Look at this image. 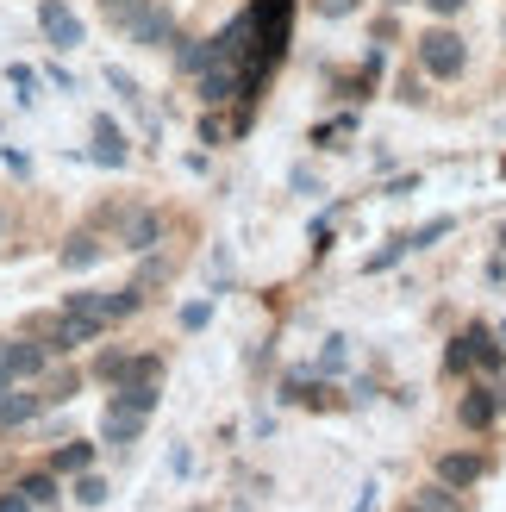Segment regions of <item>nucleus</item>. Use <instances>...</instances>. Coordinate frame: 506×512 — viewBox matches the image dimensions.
<instances>
[{
  "mask_svg": "<svg viewBox=\"0 0 506 512\" xmlns=\"http://www.w3.org/2000/svg\"><path fill=\"white\" fill-rule=\"evenodd\" d=\"M107 88L125 100V107H144V94H138V82H132V69H119V63H107Z\"/></svg>",
  "mask_w": 506,
  "mask_h": 512,
  "instance_id": "32",
  "label": "nucleus"
},
{
  "mask_svg": "<svg viewBox=\"0 0 506 512\" xmlns=\"http://www.w3.org/2000/svg\"><path fill=\"white\" fill-rule=\"evenodd\" d=\"M194 132H200V144H207V150H225V144H232V119H225V107H200Z\"/></svg>",
  "mask_w": 506,
  "mask_h": 512,
  "instance_id": "25",
  "label": "nucleus"
},
{
  "mask_svg": "<svg viewBox=\"0 0 506 512\" xmlns=\"http://www.w3.org/2000/svg\"><path fill=\"white\" fill-rule=\"evenodd\" d=\"M363 13V0H319V19H350Z\"/></svg>",
  "mask_w": 506,
  "mask_h": 512,
  "instance_id": "36",
  "label": "nucleus"
},
{
  "mask_svg": "<svg viewBox=\"0 0 506 512\" xmlns=\"http://www.w3.org/2000/svg\"><path fill=\"white\" fill-rule=\"evenodd\" d=\"M144 438V419L138 413H107V419H100V444H107V450H125V444H138Z\"/></svg>",
  "mask_w": 506,
  "mask_h": 512,
  "instance_id": "21",
  "label": "nucleus"
},
{
  "mask_svg": "<svg viewBox=\"0 0 506 512\" xmlns=\"http://www.w3.org/2000/svg\"><path fill=\"white\" fill-rule=\"evenodd\" d=\"M44 82H50V88H63V94H75V75H69V69H57V63L44 69Z\"/></svg>",
  "mask_w": 506,
  "mask_h": 512,
  "instance_id": "41",
  "label": "nucleus"
},
{
  "mask_svg": "<svg viewBox=\"0 0 506 512\" xmlns=\"http://www.w3.org/2000/svg\"><path fill=\"white\" fill-rule=\"evenodd\" d=\"M132 281H138L144 294H150V288H163V281H169V256H163V250H144V263H138Z\"/></svg>",
  "mask_w": 506,
  "mask_h": 512,
  "instance_id": "29",
  "label": "nucleus"
},
{
  "mask_svg": "<svg viewBox=\"0 0 506 512\" xmlns=\"http://www.w3.org/2000/svg\"><path fill=\"white\" fill-rule=\"evenodd\" d=\"M169 63H175V75H188V82H194V75H207L219 57H213V38H188V32H175L169 38Z\"/></svg>",
  "mask_w": 506,
  "mask_h": 512,
  "instance_id": "14",
  "label": "nucleus"
},
{
  "mask_svg": "<svg viewBox=\"0 0 506 512\" xmlns=\"http://www.w3.org/2000/svg\"><path fill=\"white\" fill-rule=\"evenodd\" d=\"M0 388H13V381H0Z\"/></svg>",
  "mask_w": 506,
  "mask_h": 512,
  "instance_id": "46",
  "label": "nucleus"
},
{
  "mask_svg": "<svg viewBox=\"0 0 506 512\" xmlns=\"http://www.w3.org/2000/svg\"><path fill=\"white\" fill-rule=\"evenodd\" d=\"M438 369H444L450 381H469V375H475V356H469V338H463V331H457V338L444 344V356H438Z\"/></svg>",
  "mask_w": 506,
  "mask_h": 512,
  "instance_id": "27",
  "label": "nucleus"
},
{
  "mask_svg": "<svg viewBox=\"0 0 506 512\" xmlns=\"http://www.w3.org/2000/svg\"><path fill=\"white\" fill-rule=\"evenodd\" d=\"M132 7H138V0H100V13H107V19H113V25H119V19H125V13H132Z\"/></svg>",
  "mask_w": 506,
  "mask_h": 512,
  "instance_id": "43",
  "label": "nucleus"
},
{
  "mask_svg": "<svg viewBox=\"0 0 506 512\" xmlns=\"http://www.w3.org/2000/svg\"><path fill=\"white\" fill-rule=\"evenodd\" d=\"M100 219L113 225V238H119L125 256H144V250H163L169 244V219L157 207H107Z\"/></svg>",
  "mask_w": 506,
  "mask_h": 512,
  "instance_id": "3",
  "label": "nucleus"
},
{
  "mask_svg": "<svg viewBox=\"0 0 506 512\" xmlns=\"http://www.w3.org/2000/svg\"><path fill=\"white\" fill-rule=\"evenodd\" d=\"M413 188H419V175H394V182H382V194H388V200H407Z\"/></svg>",
  "mask_w": 506,
  "mask_h": 512,
  "instance_id": "38",
  "label": "nucleus"
},
{
  "mask_svg": "<svg viewBox=\"0 0 506 512\" xmlns=\"http://www.w3.org/2000/svg\"><path fill=\"white\" fill-rule=\"evenodd\" d=\"M44 413V394H38V381H13V388H0V431H19V425H32Z\"/></svg>",
  "mask_w": 506,
  "mask_h": 512,
  "instance_id": "11",
  "label": "nucleus"
},
{
  "mask_svg": "<svg viewBox=\"0 0 506 512\" xmlns=\"http://www.w3.org/2000/svg\"><path fill=\"white\" fill-rule=\"evenodd\" d=\"M425 88H432V82H425L419 69H407V75L394 82V100H400V107H425Z\"/></svg>",
  "mask_w": 506,
  "mask_h": 512,
  "instance_id": "31",
  "label": "nucleus"
},
{
  "mask_svg": "<svg viewBox=\"0 0 506 512\" xmlns=\"http://www.w3.org/2000/svg\"><path fill=\"white\" fill-rule=\"evenodd\" d=\"M288 188H294L300 200H313V194H319V169H313V163H294V169H288Z\"/></svg>",
  "mask_w": 506,
  "mask_h": 512,
  "instance_id": "33",
  "label": "nucleus"
},
{
  "mask_svg": "<svg viewBox=\"0 0 506 512\" xmlns=\"http://www.w3.org/2000/svg\"><path fill=\"white\" fill-rule=\"evenodd\" d=\"M419 7L432 13V19H450V25H457V19L469 13V0H419Z\"/></svg>",
  "mask_w": 506,
  "mask_h": 512,
  "instance_id": "34",
  "label": "nucleus"
},
{
  "mask_svg": "<svg viewBox=\"0 0 506 512\" xmlns=\"http://www.w3.org/2000/svg\"><path fill=\"white\" fill-rule=\"evenodd\" d=\"M357 132H363V113L344 107V113H332V119H319L313 132H307V144H313V150H344V138H357Z\"/></svg>",
  "mask_w": 506,
  "mask_h": 512,
  "instance_id": "16",
  "label": "nucleus"
},
{
  "mask_svg": "<svg viewBox=\"0 0 506 512\" xmlns=\"http://www.w3.org/2000/svg\"><path fill=\"white\" fill-rule=\"evenodd\" d=\"M375 400H382V388H375L369 375H363V381H350V406H375Z\"/></svg>",
  "mask_w": 506,
  "mask_h": 512,
  "instance_id": "37",
  "label": "nucleus"
},
{
  "mask_svg": "<svg viewBox=\"0 0 506 512\" xmlns=\"http://www.w3.org/2000/svg\"><path fill=\"white\" fill-rule=\"evenodd\" d=\"M50 369L44 344L32 338V331H19V338H0V381H38Z\"/></svg>",
  "mask_w": 506,
  "mask_h": 512,
  "instance_id": "7",
  "label": "nucleus"
},
{
  "mask_svg": "<svg viewBox=\"0 0 506 512\" xmlns=\"http://www.w3.org/2000/svg\"><path fill=\"white\" fill-rule=\"evenodd\" d=\"M38 394H44V413H50V406H69L75 394H82V369H69V363H50V369L38 375Z\"/></svg>",
  "mask_w": 506,
  "mask_h": 512,
  "instance_id": "17",
  "label": "nucleus"
},
{
  "mask_svg": "<svg viewBox=\"0 0 506 512\" xmlns=\"http://www.w3.org/2000/svg\"><path fill=\"white\" fill-rule=\"evenodd\" d=\"M194 100H200V107H238V69L213 63L207 75H194Z\"/></svg>",
  "mask_w": 506,
  "mask_h": 512,
  "instance_id": "15",
  "label": "nucleus"
},
{
  "mask_svg": "<svg viewBox=\"0 0 506 512\" xmlns=\"http://www.w3.org/2000/svg\"><path fill=\"white\" fill-rule=\"evenodd\" d=\"M107 250H113V244L100 238L94 225H82V232H69V238H63V250H57V263H63L69 275H82V269H94V263H107Z\"/></svg>",
  "mask_w": 506,
  "mask_h": 512,
  "instance_id": "12",
  "label": "nucleus"
},
{
  "mask_svg": "<svg viewBox=\"0 0 506 512\" xmlns=\"http://www.w3.org/2000/svg\"><path fill=\"white\" fill-rule=\"evenodd\" d=\"M213 306H219L213 294H207V300H188L182 313H175V325H182V331H207V325H213Z\"/></svg>",
  "mask_w": 506,
  "mask_h": 512,
  "instance_id": "30",
  "label": "nucleus"
},
{
  "mask_svg": "<svg viewBox=\"0 0 506 512\" xmlns=\"http://www.w3.org/2000/svg\"><path fill=\"white\" fill-rule=\"evenodd\" d=\"M0 512H38V506H32V500H25L19 488H7V494H0Z\"/></svg>",
  "mask_w": 506,
  "mask_h": 512,
  "instance_id": "40",
  "label": "nucleus"
},
{
  "mask_svg": "<svg viewBox=\"0 0 506 512\" xmlns=\"http://www.w3.org/2000/svg\"><path fill=\"white\" fill-rule=\"evenodd\" d=\"M119 32L132 38L138 50H169V38H175V7H169V0H138V7L119 19Z\"/></svg>",
  "mask_w": 506,
  "mask_h": 512,
  "instance_id": "5",
  "label": "nucleus"
},
{
  "mask_svg": "<svg viewBox=\"0 0 506 512\" xmlns=\"http://www.w3.org/2000/svg\"><path fill=\"white\" fill-rule=\"evenodd\" d=\"M413 500H419L425 512H469V494H463V488H444L438 475L425 481V488H413Z\"/></svg>",
  "mask_w": 506,
  "mask_h": 512,
  "instance_id": "20",
  "label": "nucleus"
},
{
  "mask_svg": "<svg viewBox=\"0 0 506 512\" xmlns=\"http://www.w3.org/2000/svg\"><path fill=\"white\" fill-rule=\"evenodd\" d=\"M413 69L425 75V82H463L469 75V38L450 19H432L413 38Z\"/></svg>",
  "mask_w": 506,
  "mask_h": 512,
  "instance_id": "1",
  "label": "nucleus"
},
{
  "mask_svg": "<svg viewBox=\"0 0 506 512\" xmlns=\"http://www.w3.org/2000/svg\"><path fill=\"white\" fill-rule=\"evenodd\" d=\"M407 256H413V244H407V232H400V238H388L382 250H369V256H363V275H388V269L407 263Z\"/></svg>",
  "mask_w": 506,
  "mask_h": 512,
  "instance_id": "22",
  "label": "nucleus"
},
{
  "mask_svg": "<svg viewBox=\"0 0 506 512\" xmlns=\"http://www.w3.org/2000/svg\"><path fill=\"white\" fill-rule=\"evenodd\" d=\"M375 506H382V481H363V494H357L350 512H375Z\"/></svg>",
  "mask_w": 506,
  "mask_h": 512,
  "instance_id": "39",
  "label": "nucleus"
},
{
  "mask_svg": "<svg viewBox=\"0 0 506 512\" xmlns=\"http://www.w3.org/2000/svg\"><path fill=\"white\" fill-rule=\"evenodd\" d=\"M94 169H125L132 163V138H125V125L113 113H94V150H82Z\"/></svg>",
  "mask_w": 506,
  "mask_h": 512,
  "instance_id": "8",
  "label": "nucleus"
},
{
  "mask_svg": "<svg viewBox=\"0 0 506 512\" xmlns=\"http://www.w3.org/2000/svg\"><path fill=\"white\" fill-rule=\"evenodd\" d=\"M69 494H75V506H107V500H113V488H107V475H94V469H82V475H69Z\"/></svg>",
  "mask_w": 506,
  "mask_h": 512,
  "instance_id": "26",
  "label": "nucleus"
},
{
  "mask_svg": "<svg viewBox=\"0 0 506 512\" xmlns=\"http://www.w3.org/2000/svg\"><path fill=\"white\" fill-rule=\"evenodd\" d=\"M13 488H19L25 500H32V506H57V500L69 494L57 469H32V475H19V481H13Z\"/></svg>",
  "mask_w": 506,
  "mask_h": 512,
  "instance_id": "18",
  "label": "nucleus"
},
{
  "mask_svg": "<svg viewBox=\"0 0 506 512\" xmlns=\"http://www.w3.org/2000/svg\"><path fill=\"white\" fill-rule=\"evenodd\" d=\"M450 232H457V213H438V219H425V225H413V232H407V244H413V256L419 250H438Z\"/></svg>",
  "mask_w": 506,
  "mask_h": 512,
  "instance_id": "23",
  "label": "nucleus"
},
{
  "mask_svg": "<svg viewBox=\"0 0 506 512\" xmlns=\"http://www.w3.org/2000/svg\"><path fill=\"white\" fill-rule=\"evenodd\" d=\"M163 406V381H113V394H107V413H138L150 419Z\"/></svg>",
  "mask_w": 506,
  "mask_h": 512,
  "instance_id": "13",
  "label": "nucleus"
},
{
  "mask_svg": "<svg viewBox=\"0 0 506 512\" xmlns=\"http://www.w3.org/2000/svg\"><path fill=\"white\" fill-rule=\"evenodd\" d=\"M400 512H425V506H419V500H407V506H400Z\"/></svg>",
  "mask_w": 506,
  "mask_h": 512,
  "instance_id": "44",
  "label": "nucleus"
},
{
  "mask_svg": "<svg viewBox=\"0 0 506 512\" xmlns=\"http://www.w3.org/2000/svg\"><path fill=\"white\" fill-rule=\"evenodd\" d=\"M500 413H506V381H500V375H494V381H488V375H469V388H463V400H457V425L482 438V431L500 425Z\"/></svg>",
  "mask_w": 506,
  "mask_h": 512,
  "instance_id": "4",
  "label": "nucleus"
},
{
  "mask_svg": "<svg viewBox=\"0 0 506 512\" xmlns=\"http://www.w3.org/2000/svg\"><path fill=\"white\" fill-rule=\"evenodd\" d=\"M7 88H13L19 107H32V100H38V69L32 63H7Z\"/></svg>",
  "mask_w": 506,
  "mask_h": 512,
  "instance_id": "28",
  "label": "nucleus"
},
{
  "mask_svg": "<svg viewBox=\"0 0 506 512\" xmlns=\"http://www.w3.org/2000/svg\"><path fill=\"white\" fill-rule=\"evenodd\" d=\"M0 163H7L13 175H32V157H25V150H0Z\"/></svg>",
  "mask_w": 506,
  "mask_h": 512,
  "instance_id": "42",
  "label": "nucleus"
},
{
  "mask_svg": "<svg viewBox=\"0 0 506 512\" xmlns=\"http://www.w3.org/2000/svg\"><path fill=\"white\" fill-rule=\"evenodd\" d=\"M463 338H469V356H475V375H500L506 369V338H500V331L494 325H482V319H469L463 325Z\"/></svg>",
  "mask_w": 506,
  "mask_h": 512,
  "instance_id": "10",
  "label": "nucleus"
},
{
  "mask_svg": "<svg viewBox=\"0 0 506 512\" xmlns=\"http://www.w3.org/2000/svg\"><path fill=\"white\" fill-rule=\"evenodd\" d=\"M38 32H44V44L57 50V57H69V50L82 44V19L69 13V0H38Z\"/></svg>",
  "mask_w": 506,
  "mask_h": 512,
  "instance_id": "9",
  "label": "nucleus"
},
{
  "mask_svg": "<svg viewBox=\"0 0 506 512\" xmlns=\"http://www.w3.org/2000/svg\"><path fill=\"white\" fill-rule=\"evenodd\" d=\"M94 450H100V438L94 444L88 438H69V444L50 450V469H57V475H82V469H94Z\"/></svg>",
  "mask_w": 506,
  "mask_h": 512,
  "instance_id": "19",
  "label": "nucleus"
},
{
  "mask_svg": "<svg viewBox=\"0 0 506 512\" xmlns=\"http://www.w3.org/2000/svg\"><path fill=\"white\" fill-rule=\"evenodd\" d=\"M0 244H7V213H0Z\"/></svg>",
  "mask_w": 506,
  "mask_h": 512,
  "instance_id": "45",
  "label": "nucleus"
},
{
  "mask_svg": "<svg viewBox=\"0 0 506 512\" xmlns=\"http://www.w3.org/2000/svg\"><path fill=\"white\" fill-rule=\"evenodd\" d=\"M144 288L138 281H125V288H75V294H63V306L57 313H69V319H88V325H100V331H113V325H125V319H138L144 313Z\"/></svg>",
  "mask_w": 506,
  "mask_h": 512,
  "instance_id": "2",
  "label": "nucleus"
},
{
  "mask_svg": "<svg viewBox=\"0 0 506 512\" xmlns=\"http://www.w3.org/2000/svg\"><path fill=\"white\" fill-rule=\"evenodd\" d=\"M432 475L444 481V488H463L469 494V488H482V481L494 475V456L488 450H438L432 456Z\"/></svg>",
  "mask_w": 506,
  "mask_h": 512,
  "instance_id": "6",
  "label": "nucleus"
},
{
  "mask_svg": "<svg viewBox=\"0 0 506 512\" xmlns=\"http://www.w3.org/2000/svg\"><path fill=\"white\" fill-rule=\"evenodd\" d=\"M369 44H400V25H394V13H382L369 25Z\"/></svg>",
  "mask_w": 506,
  "mask_h": 512,
  "instance_id": "35",
  "label": "nucleus"
},
{
  "mask_svg": "<svg viewBox=\"0 0 506 512\" xmlns=\"http://www.w3.org/2000/svg\"><path fill=\"white\" fill-rule=\"evenodd\" d=\"M344 369H350V338H344V331H332V338H325V350L313 356V375L332 381V375H344Z\"/></svg>",
  "mask_w": 506,
  "mask_h": 512,
  "instance_id": "24",
  "label": "nucleus"
}]
</instances>
